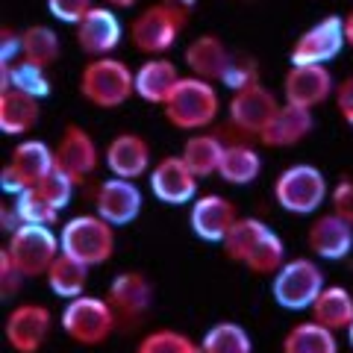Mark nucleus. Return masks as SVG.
Segmentation results:
<instances>
[{"label":"nucleus","instance_id":"24","mask_svg":"<svg viewBox=\"0 0 353 353\" xmlns=\"http://www.w3.org/2000/svg\"><path fill=\"white\" fill-rule=\"evenodd\" d=\"M180 80H183V74L171 59L153 57V59L141 62L136 68V94L145 103L165 106V101L171 97V92L176 88Z\"/></svg>","mask_w":353,"mask_h":353},{"label":"nucleus","instance_id":"42","mask_svg":"<svg viewBox=\"0 0 353 353\" xmlns=\"http://www.w3.org/2000/svg\"><path fill=\"white\" fill-rule=\"evenodd\" d=\"M24 280L27 277L15 268V262L9 259V253L0 250V292H3V297L18 294V289H21V283H24Z\"/></svg>","mask_w":353,"mask_h":353},{"label":"nucleus","instance_id":"48","mask_svg":"<svg viewBox=\"0 0 353 353\" xmlns=\"http://www.w3.org/2000/svg\"><path fill=\"white\" fill-rule=\"evenodd\" d=\"M345 333H347V345H350V350H353V324L345 330Z\"/></svg>","mask_w":353,"mask_h":353},{"label":"nucleus","instance_id":"28","mask_svg":"<svg viewBox=\"0 0 353 353\" xmlns=\"http://www.w3.org/2000/svg\"><path fill=\"white\" fill-rule=\"evenodd\" d=\"M262 174V157L248 141H230L221 159L218 176L230 185H250Z\"/></svg>","mask_w":353,"mask_h":353},{"label":"nucleus","instance_id":"5","mask_svg":"<svg viewBox=\"0 0 353 353\" xmlns=\"http://www.w3.org/2000/svg\"><path fill=\"white\" fill-rule=\"evenodd\" d=\"M274 201L292 215H315L330 201V185L321 168L306 162L289 165L274 180Z\"/></svg>","mask_w":353,"mask_h":353},{"label":"nucleus","instance_id":"41","mask_svg":"<svg viewBox=\"0 0 353 353\" xmlns=\"http://www.w3.org/2000/svg\"><path fill=\"white\" fill-rule=\"evenodd\" d=\"M330 206L339 218L353 224V176H341V180L330 189Z\"/></svg>","mask_w":353,"mask_h":353},{"label":"nucleus","instance_id":"46","mask_svg":"<svg viewBox=\"0 0 353 353\" xmlns=\"http://www.w3.org/2000/svg\"><path fill=\"white\" fill-rule=\"evenodd\" d=\"M345 36H347V44L353 48V9L345 15Z\"/></svg>","mask_w":353,"mask_h":353},{"label":"nucleus","instance_id":"32","mask_svg":"<svg viewBox=\"0 0 353 353\" xmlns=\"http://www.w3.org/2000/svg\"><path fill=\"white\" fill-rule=\"evenodd\" d=\"M268 233H271L268 224H262L259 218H250V215H248V218H239V221H236L233 230L227 233V239L221 241V248H224L227 259L245 265L248 256L259 248V241L268 236Z\"/></svg>","mask_w":353,"mask_h":353},{"label":"nucleus","instance_id":"6","mask_svg":"<svg viewBox=\"0 0 353 353\" xmlns=\"http://www.w3.org/2000/svg\"><path fill=\"white\" fill-rule=\"evenodd\" d=\"M324 271L315 259L297 256V259H285L283 268L274 274L271 280V294L274 303L280 309H289V312H303V309H312V303L318 301V294L324 292Z\"/></svg>","mask_w":353,"mask_h":353},{"label":"nucleus","instance_id":"20","mask_svg":"<svg viewBox=\"0 0 353 353\" xmlns=\"http://www.w3.org/2000/svg\"><path fill=\"white\" fill-rule=\"evenodd\" d=\"M150 162H153L150 145L139 132H118L106 145V168L112 176L139 180V176L150 174Z\"/></svg>","mask_w":353,"mask_h":353},{"label":"nucleus","instance_id":"30","mask_svg":"<svg viewBox=\"0 0 353 353\" xmlns=\"http://www.w3.org/2000/svg\"><path fill=\"white\" fill-rule=\"evenodd\" d=\"M280 350L283 353H339L336 330L318 324L315 318L312 321H301L285 333Z\"/></svg>","mask_w":353,"mask_h":353},{"label":"nucleus","instance_id":"26","mask_svg":"<svg viewBox=\"0 0 353 353\" xmlns=\"http://www.w3.org/2000/svg\"><path fill=\"white\" fill-rule=\"evenodd\" d=\"M48 280V289L62 297V301H74V297L85 294V285H88V265L68 256V253H59L53 265L44 274Z\"/></svg>","mask_w":353,"mask_h":353},{"label":"nucleus","instance_id":"13","mask_svg":"<svg viewBox=\"0 0 353 353\" xmlns=\"http://www.w3.org/2000/svg\"><path fill=\"white\" fill-rule=\"evenodd\" d=\"M53 330V312L44 303H18L6 315L3 336L15 353H39Z\"/></svg>","mask_w":353,"mask_h":353},{"label":"nucleus","instance_id":"33","mask_svg":"<svg viewBox=\"0 0 353 353\" xmlns=\"http://www.w3.org/2000/svg\"><path fill=\"white\" fill-rule=\"evenodd\" d=\"M62 53V41L57 36V30L44 27V24H32L21 32V59H27L41 68H50Z\"/></svg>","mask_w":353,"mask_h":353},{"label":"nucleus","instance_id":"1","mask_svg":"<svg viewBox=\"0 0 353 353\" xmlns=\"http://www.w3.org/2000/svg\"><path fill=\"white\" fill-rule=\"evenodd\" d=\"M162 112L171 127L185 132H201L206 127H212L221 112L218 88L212 80H203V77H194V74L183 77L171 92V97L165 101Z\"/></svg>","mask_w":353,"mask_h":353},{"label":"nucleus","instance_id":"45","mask_svg":"<svg viewBox=\"0 0 353 353\" xmlns=\"http://www.w3.org/2000/svg\"><path fill=\"white\" fill-rule=\"evenodd\" d=\"M159 3H165L168 9H174V12H180L183 18H192L197 0H159Z\"/></svg>","mask_w":353,"mask_h":353},{"label":"nucleus","instance_id":"23","mask_svg":"<svg viewBox=\"0 0 353 353\" xmlns=\"http://www.w3.org/2000/svg\"><path fill=\"white\" fill-rule=\"evenodd\" d=\"M183 59H185V65H189V71L194 77L221 83L230 59H233V53H230V48L215 36V32H203V36H197V39H192L189 44H185Z\"/></svg>","mask_w":353,"mask_h":353},{"label":"nucleus","instance_id":"37","mask_svg":"<svg viewBox=\"0 0 353 353\" xmlns=\"http://www.w3.org/2000/svg\"><path fill=\"white\" fill-rule=\"evenodd\" d=\"M15 209H18L21 224H44V227H50V224H57V218H59V209L44 201L39 189H24L21 194H15Z\"/></svg>","mask_w":353,"mask_h":353},{"label":"nucleus","instance_id":"25","mask_svg":"<svg viewBox=\"0 0 353 353\" xmlns=\"http://www.w3.org/2000/svg\"><path fill=\"white\" fill-rule=\"evenodd\" d=\"M41 106L39 97H32L21 88H3L0 92V130L6 136H27L39 124Z\"/></svg>","mask_w":353,"mask_h":353},{"label":"nucleus","instance_id":"27","mask_svg":"<svg viewBox=\"0 0 353 353\" xmlns=\"http://www.w3.org/2000/svg\"><path fill=\"white\" fill-rule=\"evenodd\" d=\"M224 150H227V141H221L215 132H192V136L185 139L180 157L203 180V176L218 174L221 159H224Z\"/></svg>","mask_w":353,"mask_h":353},{"label":"nucleus","instance_id":"11","mask_svg":"<svg viewBox=\"0 0 353 353\" xmlns=\"http://www.w3.org/2000/svg\"><path fill=\"white\" fill-rule=\"evenodd\" d=\"M280 101L271 88H265L262 83H253L245 88H236L233 97L227 103V115L233 130H239L241 136L259 139V132L268 127V121L277 115Z\"/></svg>","mask_w":353,"mask_h":353},{"label":"nucleus","instance_id":"10","mask_svg":"<svg viewBox=\"0 0 353 353\" xmlns=\"http://www.w3.org/2000/svg\"><path fill=\"white\" fill-rule=\"evenodd\" d=\"M106 301L115 309L118 330H132L145 321L153 306V283L145 271H121L109 283Z\"/></svg>","mask_w":353,"mask_h":353},{"label":"nucleus","instance_id":"43","mask_svg":"<svg viewBox=\"0 0 353 353\" xmlns=\"http://www.w3.org/2000/svg\"><path fill=\"white\" fill-rule=\"evenodd\" d=\"M336 109H339L341 121L353 127V74L336 85Z\"/></svg>","mask_w":353,"mask_h":353},{"label":"nucleus","instance_id":"12","mask_svg":"<svg viewBox=\"0 0 353 353\" xmlns=\"http://www.w3.org/2000/svg\"><path fill=\"white\" fill-rule=\"evenodd\" d=\"M345 44H347L345 18L327 15L301 32V39L292 44L289 57H292V65H327L339 57Z\"/></svg>","mask_w":353,"mask_h":353},{"label":"nucleus","instance_id":"36","mask_svg":"<svg viewBox=\"0 0 353 353\" xmlns=\"http://www.w3.org/2000/svg\"><path fill=\"white\" fill-rule=\"evenodd\" d=\"M283 262H285V245H283V239L271 230V233L259 241V248L248 256L245 268L250 274H256V277H265V274H277L283 268Z\"/></svg>","mask_w":353,"mask_h":353},{"label":"nucleus","instance_id":"4","mask_svg":"<svg viewBox=\"0 0 353 353\" xmlns=\"http://www.w3.org/2000/svg\"><path fill=\"white\" fill-rule=\"evenodd\" d=\"M59 327L74 345L97 347L118 330V318L106 297L80 294L65 303L62 315H59Z\"/></svg>","mask_w":353,"mask_h":353},{"label":"nucleus","instance_id":"31","mask_svg":"<svg viewBox=\"0 0 353 353\" xmlns=\"http://www.w3.org/2000/svg\"><path fill=\"white\" fill-rule=\"evenodd\" d=\"M3 88H21L32 97H48L50 94V80H48V68L32 65L27 59H18L12 65H0V92Z\"/></svg>","mask_w":353,"mask_h":353},{"label":"nucleus","instance_id":"22","mask_svg":"<svg viewBox=\"0 0 353 353\" xmlns=\"http://www.w3.org/2000/svg\"><path fill=\"white\" fill-rule=\"evenodd\" d=\"M312 127H315L312 109L283 103L277 109V115L268 121V127L259 132V145H265V148H294L312 132Z\"/></svg>","mask_w":353,"mask_h":353},{"label":"nucleus","instance_id":"17","mask_svg":"<svg viewBox=\"0 0 353 353\" xmlns=\"http://www.w3.org/2000/svg\"><path fill=\"white\" fill-rule=\"evenodd\" d=\"M53 157H57V168H62L71 176L74 183L88 180L97 165H101V150H97V141L92 139V132L68 124L59 139V145L53 148Z\"/></svg>","mask_w":353,"mask_h":353},{"label":"nucleus","instance_id":"21","mask_svg":"<svg viewBox=\"0 0 353 353\" xmlns=\"http://www.w3.org/2000/svg\"><path fill=\"white\" fill-rule=\"evenodd\" d=\"M124 36L118 15L112 6H94L80 24H77V44L88 53V57H109Z\"/></svg>","mask_w":353,"mask_h":353},{"label":"nucleus","instance_id":"40","mask_svg":"<svg viewBox=\"0 0 353 353\" xmlns=\"http://www.w3.org/2000/svg\"><path fill=\"white\" fill-rule=\"evenodd\" d=\"M44 3H48V12L53 18L71 27H77L94 9V0H44Z\"/></svg>","mask_w":353,"mask_h":353},{"label":"nucleus","instance_id":"29","mask_svg":"<svg viewBox=\"0 0 353 353\" xmlns=\"http://www.w3.org/2000/svg\"><path fill=\"white\" fill-rule=\"evenodd\" d=\"M312 318L318 324H324L330 330H347L353 324V294L345 285H324V292L318 294V301L312 303Z\"/></svg>","mask_w":353,"mask_h":353},{"label":"nucleus","instance_id":"8","mask_svg":"<svg viewBox=\"0 0 353 353\" xmlns=\"http://www.w3.org/2000/svg\"><path fill=\"white\" fill-rule=\"evenodd\" d=\"M189 24V18H183L180 12H174L165 3H153L148 9H141V12L132 18L130 24V41L136 44L139 53H148V57H162V53H168L176 39H180V32L185 30Z\"/></svg>","mask_w":353,"mask_h":353},{"label":"nucleus","instance_id":"14","mask_svg":"<svg viewBox=\"0 0 353 353\" xmlns=\"http://www.w3.org/2000/svg\"><path fill=\"white\" fill-rule=\"evenodd\" d=\"M336 97V80L327 65H292L283 77V101L292 106L315 109Z\"/></svg>","mask_w":353,"mask_h":353},{"label":"nucleus","instance_id":"18","mask_svg":"<svg viewBox=\"0 0 353 353\" xmlns=\"http://www.w3.org/2000/svg\"><path fill=\"white\" fill-rule=\"evenodd\" d=\"M141 203L145 201H141L136 180H124V176H109L94 192V212L112 227L132 224L141 215Z\"/></svg>","mask_w":353,"mask_h":353},{"label":"nucleus","instance_id":"35","mask_svg":"<svg viewBox=\"0 0 353 353\" xmlns=\"http://www.w3.org/2000/svg\"><path fill=\"white\" fill-rule=\"evenodd\" d=\"M136 353H203V350L192 336L180 333V330L162 327L141 339L136 345Z\"/></svg>","mask_w":353,"mask_h":353},{"label":"nucleus","instance_id":"39","mask_svg":"<svg viewBox=\"0 0 353 353\" xmlns=\"http://www.w3.org/2000/svg\"><path fill=\"white\" fill-rule=\"evenodd\" d=\"M224 83L227 88H245V85H253V83H259V62L253 59V57H233L227 65V71H224Z\"/></svg>","mask_w":353,"mask_h":353},{"label":"nucleus","instance_id":"34","mask_svg":"<svg viewBox=\"0 0 353 353\" xmlns=\"http://www.w3.org/2000/svg\"><path fill=\"white\" fill-rule=\"evenodd\" d=\"M203 353H253L250 333L236 321L212 324L201 339Z\"/></svg>","mask_w":353,"mask_h":353},{"label":"nucleus","instance_id":"38","mask_svg":"<svg viewBox=\"0 0 353 353\" xmlns=\"http://www.w3.org/2000/svg\"><path fill=\"white\" fill-rule=\"evenodd\" d=\"M74 185H77V183H74L62 168H53L39 185H32V189H39L44 201L53 203V206H57L59 212H62V209L71 203V197H74Z\"/></svg>","mask_w":353,"mask_h":353},{"label":"nucleus","instance_id":"9","mask_svg":"<svg viewBox=\"0 0 353 353\" xmlns=\"http://www.w3.org/2000/svg\"><path fill=\"white\" fill-rule=\"evenodd\" d=\"M53 168H57L53 150L39 139H24L21 145H15L12 157L0 171V185L6 194H21L24 189L39 185Z\"/></svg>","mask_w":353,"mask_h":353},{"label":"nucleus","instance_id":"15","mask_svg":"<svg viewBox=\"0 0 353 353\" xmlns=\"http://www.w3.org/2000/svg\"><path fill=\"white\" fill-rule=\"evenodd\" d=\"M197 176L183 157H162L148 174L150 192L165 206H183L197 197Z\"/></svg>","mask_w":353,"mask_h":353},{"label":"nucleus","instance_id":"7","mask_svg":"<svg viewBox=\"0 0 353 353\" xmlns=\"http://www.w3.org/2000/svg\"><path fill=\"white\" fill-rule=\"evenodd\" d=\"M3 250L15 262V268L30 280V277H44L48 274L53 259L62 253V245H59V236L50 227L21 224L18 230L9 233V241Z\"/></svg>","mask_w":353,"mask_h":353},{"label":"nucleus","instance_id":"19","mask_svg":"<svg viewBox=\"0 0 353 353\" xmlns=\"http://www.w3.org/2000/svg\"><path fill=\"white\" fill-rule=\"evenodd\" d=\"M306 248L318 259H327V262L345 259L353 250V224H347L336 212L318 215L306 230Z\"/></svg>","mask_w":353,"mask_h":353},{"label":"nucleus","instance_id":"2","mask_svg":"<svg viewBox=\"0 0 353 353\" xmlns=\"http://www.w3.org/2000/svg\"><path fill=\"white\" fill-rule=\"evenodd\" d=\"M80 94L97 109H118L136 94V71L112 57H92L80 71Z\"/></svg>","mask_w":353,"mask_h":353},{"label":"nucleus","instance_id":"3","mask_svg":"<svg viewBox=\"0 0 353 353\" xmlns=\"http://www.w3.org/2000/svg\"><path fill=\"white\" fill-rule=\"evenodd\" d=\"M59 245L62 253L85 262L88 268H97V265H106L115 253V227L97 212L74 215L59 230Z\"/></svg>","mask_w":353,"mask_h":353},{"label":"nucleus","instance_id":"47","mask_svg":"<svg viewBox=\"0 0 353 353\" xmlns=\"http://www.w3.org/2000/svg\"><path fill=\"white\" fill-rule=\"evenodd\" d=\"M106 6H112V9H130V6H136L139 0H103Z\"/></svg>","mask_w":353,"mask_h":353},{"label":"nucleus","instance_id":"44","mask_svg":"<svg viewBox=\"0 0 353 353\" xmlns=\"http://www.w3.org/2000/svg\"><path fill=\"white\" fill-rule=\"evenodd\" d=\"M21 59V32L3 27V36H0V65H12Z\"/></svg>","mask_w":353,"mask_h":353},{"label":"nucleus","instance_id":"16","mask_svg":"<svg viewBox=\"0 0 353 353\" xmlns=\"http://www.w3.org/2000/svg\"><path fill=\"white\" fill-rule=\"evenodd\" d=\"M241 215H239V209H236V203L230 201V197L209 192V194H201V197H194L192 201L189 224H192V233L197 239L221 245Z\"/></svg>","mask_w":353,"mask_h":353}]
</instances>
